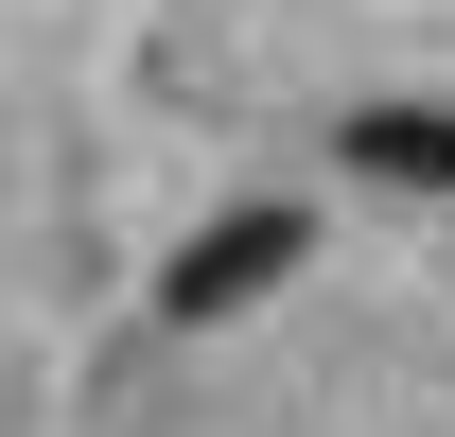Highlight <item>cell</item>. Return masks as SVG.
<instances>
[{"mask_svg":"<svg viewBox=\"0 0 455 437\" xmlns=\"http://www.w3.org/2000/svg\"><path fill=\"white\" fill-rule=\"evenodd\" d=\"M298 245H315V227H298V211H228L211 245H193V263L158 280V315H175V332H211V315H245L263 280H298Z\"/></svg>","mask_w":455,"mask_h":437,"instance_id":"obj_1","label":"cell"},{"mask_svg":"<svg viewBox=\"0 0 455 437\" xmlns=\"http://www.w3.org/2000/svg\"><path fill=\"white\" fill-rule=\"evenodd\" d=\"M350 175H403V193H455V123H438V106H368V123H350Z\"/></svg>","mask_w":455,"mask_h":437,"instance_id":"obj_2","label":"cell"}]
</instances>
